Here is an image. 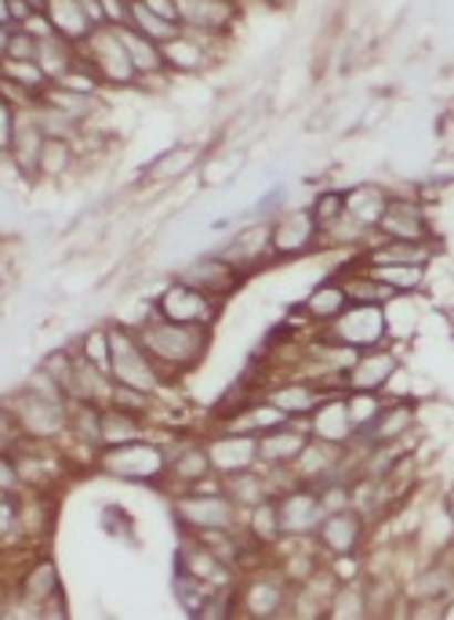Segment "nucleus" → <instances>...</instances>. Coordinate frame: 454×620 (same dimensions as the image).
Returning <instances> with one entry per match:
<instances>
[{
  "instance_id": "obj_1",
  "label": "nucleus",
  "mask_w": 454,
  "mask_h": 620,
  "mask_svg": "<svg viewBox=\"0 0 454 620\" xmlns=\"http://www.w3.org/2000/svg\"><path fill=\"white\" fill-rule=\"evenodd\" d=\"M135 331H138L142 349L149 352V360L157 363V371L164 378H178L193 371L207 352V327L172 323V320H164V316L149 312Z\"/></svg>"
},
{
  "instance_id": "obj_2",
  "label": "nucleus",
  "mask_w": 454,
  "mask_h": 620,
  "mask_svg": "<svg viewBox=\"0 0 454 620\" xmlns=\"http://www.w3.org/2000/svg\"><path fill=\"white\" fill-rule=\"evenodd\" d=\"M0 406L8 411L19 440L55 443L59 435L70 432V400L66 395H41L33 389H19V392H11Z\"/></svg>"
},
{
  "instance_id": "obj_3",
  "label": "nucleus",
  "mask_w": 454,
  "mask_h": 620,
  "mask_svg": "<svg viewBox=\"0 0 454 620\" xmlns=\"http://www.w3.org/2000/svg\"><path fill=\"white\" fill-rule=\"evenodd\" d=\"M106 331H110V378L116 385L157 395L164 389V374L157 371V363L149 360V352L142 349L135 327L110 323Z\"/></svg>"
},
{
  "instance_id": "obj_4",
  "label": "nucleus",
  "mask_w": 454,
  "mask_h": 620,
  "mask_svg": "<svg viewBox=\"0 0 454 620\" xmlns=\"http://www.w3.org/2000/svg\"><path fill=\"white\" fill-rule=\"evenodd\" d=\"M76 51H81V62L87 65V70L99 76V84L124 87V84L138 81L135 65H132V59H127V48L121 41V33H116V25H110V22L95 25L91 37Z\"/></svg>"
},
{
  "instance_id": "obj_5",
  "label": "nucleus",
  "mask_w": 454,
  "mask_h": 620,
  "mask_svg": "<svg viewBox=\"0 0 454 620\" xmlns=\"http://www.w3.org/2000/svg\"><path fill=\"white\" fill-rule=\"evenodd\" d=\"M99 468L106 472V476H116V479L153 483L167 472V457H164V451L157 443L135 440V443H124V446H102Z\"/></svg>"
},
{
  "instance_id": "obj_6",
  "label": "nucleus",
  "mask_w": 454,
  "mask_h": 620,
  "mask_svg": "<svg viewBox=\"0 0 454 620\" xmlns=\"http://www.w3.org/2000/svg\"><path fill=\"white\" fill-rule=\"evenodd\" d=\"M385 312L382 306H368V301H349L342 316H334L328 323V331L323 338L334 341V345H345V349H374L385 341Z\"/></svg>"
},
{
  "instance_id": "obj_7",
  "label": "nucleus",
  "mask_w": 454,
  "mask_h": 620,
  "mask_svg": "<svg viewBox=\"0 0 454 620\" xmlns=\"http://www.w3.org/2000/svg\"><path fill=\"white\" fill-rule=\"evenodd\" d=\"M153 312L164 316V320H172V323L211 327L218 320V312H223V298L207 294V290L193 287V283L175 280L167 290H161V298H157V306H153Z\"/></svg>"
},
{
  "instance_id": "obj_8",
  "label": "nucleus",
  "mask_w": 454,
  "mask_h": 620,
  "mask_svg": "<svg viewBox=\"0 0 454 620\" xmlns=\"http://www.w3.org/2000/svg\"><path fill=\"white\" fill-rule=\"evenodd\" d=\"M175 519L189 534H211V530H233L237 526V505L226 494H200L186 490L175 500Z\"/></svg>"
},
{
  "instance_id": "obj_9",
  "label": "nucleus",
  "mask_w": 454,
  "mask_h": 620,
  "mask_svg": "<svg viewBox=\"0 0 454 620\" xmlns=\"http://www.w3.org/2000/svg\"><path fill=\"white\" fill-rule=\"evenodd\" d=\"M272 505H277V523H280V534L288 537H309L317 534L320 519L328 516V508H323L320 490H309V486H291V490H280L272 497Z\"/></svg>"
},
{
  "instance_id": "obj_10",
  "label": "nucleus",
  "mask_w": 454,
  "mask_h": 620,
  "mask_svg": "<svg viewBox=\"0 0 454 620\" xmlns=\"http://www.w3.org/2000/svg\"><path fill=\"white\" fill-rule=\"evenodd\" d=\"M178 25L193 33L223 37L237 19V0H175Z\"/></svg>"
},
{
  "instance_id": "obj_11",
  "label": "nucleus",
  "mask_w": 454,
  "mask_h": 620,
  "mask_svg": "<svg viewBox=\"0 0 454 620\" xmlns=\"http://www.w3.org/2000/svg\"><path fill=\"white\" fill-rule=\"evenodd\" d=\"M360 537H363V516H360V512L349 508V505L328 512V516H323L320 526H317L320 548L328 551V556H334V559L353 556L357 545H360Z\"/></svg>"
},
{
  "instance_id": "obj_12",
  "label": "nucleus",
  "mask_w": 454,
  "mask_h": 620,
  "mask_svg": "<svg viewBox=\"0 0 454 620\" xmlns=\"http://www.w3.org/2000/svg\"><path fill=\"white\" fill-rule=\"evenodd\" d=\"M44 131L33 121V110L22 105L19 110V124H16V138H11L8 161L19 170L22 178H41V149H44Z\"/></svg>"
},
{
  "instance_id": "obj_13",
  "label": "nucleus",
  "mask_w": 454,
  "mask_h": 620,
  "mask_svg": "<svg viewBox=\"0 0 454 620\" xmlns=\"http://www.w3.org/2000/svg\"><path fill=\"white\" fill-rule=\"evenodd\" d=\"M317 218L306 210H283V215L272 221V255L277 258H295V255H306L309 247L317 244Z\"/></svg>"
},
{
  "instance_id": "obj_14",
  "label": "nucleus",
  "mask_w": 454,
  "mask_h": 620,
  "mask_svg": "<svg viewBox=\"0 0 454 620\" xmlns=\"http://www.w3.org/2000/svg\"><path fill=\"white\" fill-rule=\"evenodd\" d=\"M237 272L255 269L266 255H272V226L258 221V226H244L237 236H229V244L218 250Z\"/></svg>"
},
{
  "instance_id": "obj_15",
  "label": "nucleus",
  "mask_w": 454,
  "mask_h": 620,
  "mask_svg": "<svg viewBox=\"0 0 454 620\" xmlns=\"http://www.w3.org/2000/svg\"><path fill=\"white\" fill-rule=\"evenodd\" d=\"M240 276H244V272L233 269L223 255H215V258H200V261H193V266L182 269V272L175 276V280L200 287V290H207V294H215V298H226L229 290L240 283Z\"/></svg>"
},
{
  "instance_id": "obj_16",
  "label": "nucleus",
  "mask_w": 454,
  "mask_h": 620,
  "mask_svg": "<svg viewBox=\"0 0 454 620\" xmlns=\"http://www.w3.org/2000/svg\"><path fill=\"white\" fill-rule=\"evenodd\" d=\"M207 454H211L215 472H240V468H255L258 465V435H244V432H226L218 440L207 443Z\"/></svg>"
},
{
  "instance_id": "obj_17",
  "label": "nucleus",
  "mask_w": 454,
  "mask_h": 620,
  "mask_svg": "<svg viewBox=\"0 0 454 620\" xmlns=\"http://www.w3.org/2000/svg\"><path fill=\"white\" fill-rule=\"evenodd\" d=\"M379 232L385 240H430V221L422 207L411 200H389L385 215L379 221Z\"/></svg>"
},
{
  "instance_id": "obj_18",
  "label": "nucleus",
  "mask_w": 454,
  "mask_h": 620,
  "mask_svg": "<svg viewBox=\"0 0 454 620\" xmlns=\"http://www.w3.org/2000/svg\"><path fill=\"white\" fill-rule=\"evenodd\" d=\"M223 494L233 500V505H244V508H258L266 505V500L277 497L269 483V472L266 468H240V472H226L223 476Z\"/></svg>"
},
{
  "instance_id": "obj_19",
  "label": "nucleus",
  "mask_w": 454,
  "mask_h": 620,
  "mask_svg": "<svg viewBox=\"0 0 454 620\" xmlns=\"http://www.w3.org/2000/svg\"><path fill=\"white\" fill-rule=\"evenodd\" d=\"M396 374V355L393 352H360L353 366L345 371V389L353 392H379L385 381Z\"/></svg>"
},
{
  "instance_id": "obj_20",
  "label": "nucleus",
  "mask_w": 454,
  "mask_h": 620,
  "mask_svg": "<svg viewBox=\"0 0 454 620\" xmlns=\"http://www.w3.org/2000/svg\"><path fill=\"white\" fill-rule=\"evenodd\" d=\"M44 16L51 22V30L76 48L87 41L91 30H95V22H91V16L84 11V0H44Z\"/></svg>"
},
{
  "instance_id": "obj_21",
  "label": "nucleus",
  "mask_w": 454,
  "mask_h": 620,
  "mask_svg": "<svg viewBox=\"0 0 454 620\" xmlns=\"http://www.w3.org/2000/svg\"><path fill=\"white\" fill-rule=\"evenodd\" d=\"M218 41V37H207V33H193V30H182L175 41L164 44V62L167 70H204L207 62H211V44Z\"/></svg>"
},
{
  "instance_id": "obj_22",
  "label": "nucleus",
  "mask_w": 454,
  "mask_h": 620,
  "mask_svg": "<svg viewBox=\"0 0 454 620\" xmlns=\"http://www.w3.org/2000/svg\"><path fill=\"white\" fill-rule=\"evenodd\" d=\"M33 62L41 65L51 84H62L76 70V65H81V51H76V44L62 41L59 33L37 37V59Z\"/></svg>"
},
{
  "instance_id": "obj_23",
  "label": "nucleus",
  "mask_w": 454,
  "mask_h": 620,
  "mask_svg": "<svg viewBox=\"0 0 454 620\" xmlns=\"http://www.w3.org/2000/svg\"><path fill=\"white\" fill-rule=\"evenodd\" d=\"M302 446H306L302 432L288 428V425H277V428L258 435V465L262 468H288Z\"/></svg>"
},
{
  "instance_id": "obj_24",
  "label": "nucleus",
  "mask_w": 454,
  "mask_h": 620,
  "mask_svg": "<svg viewBox=\"0 0 454 620\" xmlns=\"http://www.w3.org/2000/svg\"><path fill=\"white\" fill-rule=\"evenodd\" d=\"M320 400H328V392H323L320 385H313V381H288V385L272 389L269 392V403L277 406V411L291 417H309L320 406Z\"/></svg>"
},
{
  "instance_id": "obj_25",
  "label": "nucleus",
  "mask_w": 454,
  "mask_h": 620,
  "mask_svg": "<svg viewBox=\"0 0 454 620\" xmlns=\"http://www.w3.org/2000/svg\"><path fill=\"white\" fill-rule=\"evenodd\" d=\"M116 33H121V41L127 48V59H132L138 81H149V76H161L167 70L164 62V48L157 41H149V37L135 33L132 25H116Z\"/></svg>"
},
{
  "instance_id": "obj_26",
  "label": "nucleus",
  "mask_w": 454,
  "mask_h": 620,
  "mask_svg": "<svg viewBox=\"0 0 454 620\" xmlns=\"http://www.w3.org/2000/svg\"><path fill=\"white\" fill-rule=\"evenodd\" d=\"M288 585L280 577H255L248 588H244V610L251 617H280L283 606H288Z\"/></svg>"
},
{
  "instance_id": "obj_27",
  "label": "nucleus",
  "mask_w": 454,
  "mask_h": 620,
  "mask_svg": "<svg viewBox=\"0 0 454 620\" xmlns=\"http://www.w3.org/2000/svg\"><path fill=\"white\" fill-rule=\"evenodd\" d=\"M309 417H313V435H317V440L345 446L357 435L353 417H349V411H345V400H320V406Z\"/></svg>"
},
{
  "instance_id": "obj_28",
  "label": "nucleus",
  "mask_w": 454,
  "mask_h": 620,
  "mask_svg": "<svg viewBox=\"0 0 454 620\" xmlns=\"http://www.w3.org/2000/svg\"><path fill=\"white\" fill-rule=\"evenodd\" d=\"M135 440H142V414L124 411V406H113V403L102 406L99 443L102 446H124V443H135Z\"/></svg>"
},
{
  "instance_id": "obj_29",
  "label": "nucleus",
  "mask_w": 454,
  "mask_h": 620,
  "mask_svg": "<svg viewBox=\"0 0 454 620\" xmlns=\"http://www.w3.org/2000/svg\"><path fill=\"white\" fill-rule=\"evenodd\" d=\"M411 421H414L411 406L407 403H393V406H382L379 417H374L368 428H360L357 435H363V440H368V446L396 443V440H404V432L411 428Z\"/></svg>"
},
{
  "instance_id": "obj_30",
  "label": "nucleus",
  "mask_w": 454,
  "mask_h": 620,
  "mask_svg": "<svg viewBox=\"0 0 454 620\" xmlns=\"http://www.w3.org/2000/svg\"><path fill=\"white\" fill-rule=\"evenodd\" d=\"M19 596L30 606H44L51 596H59V566L51 559H37L25 566V574L19 577Z\"/></svg>"
},
{
  "instance_id": "obj_31",
  "label": "nucleus",
  "mask_w": 454,
  "mask_h": 620,
  "mask_svg": "<svg viewBox=\"0 0 454 620\" xmlns=\"http://www.w3.org/2000/svg\"><path fill=\"white\" fill-rule=\"evenodd\" d=\"M277 425H288V414L277 411L272 403H248L240 411H229L226 432H244V435H262Z\"/></svg>"
},
{
  "instance_id": "obj_32",
  "label": "nucleus",
  "mask_w": 454,
  "mask_h": 620,
  "mask_svg": "<svg viewBox=\"0 0 454 620\" xmlns=\"http://www.w3.org/2000/svg\"><path fill=\"white\" fill-rule=\"evenodd\" d=\"M385 204H389V196L379 186H371V182H363V186L345 193V215L353 221H360L363 229H379V221L385 215Z\"/></svg>"
},
{
  "instance_id": "obj_33",
  "label": "nucleus",
  "mask_w": 454,
  "mask_h": 620,
  "mask_svg": "<svg viewBox=\"0 0 454 620\" xmlns=\"http://www.w3.org/2000/svg\"><path fill=\"white\" fill-rule=\"evenodd\" d=\"M41 102L51 105V110L66 113L70 121H76L81 127L91 121V113H95V105H99L91 91H76V87H70V84H48V91L41 95Z\"/></svg>"
},
{
  "instance_id": "obj_34",
  "label": "nucleus",
  "mask_w": 454,
  "mask_h": 620,
  "mask_svg": "<svg viewBox=\"0 0 454 620\" xmlns=\"http://www.w3.org/2000/svg\"><path fill=\"white\" fill-rule=\"evenodd\" d=\"M345 306H349L345 283L328 280V283H320V287L313 290V294H309V298L302 301V312H306L313 323H323V327H328V323L334 320V316H342V312H345Z\"/></svg>"
},
{
  "instance_id": "obj_35",
  "label": "nucleus",
  "mask_w": 454,
  "mask_h": 620,
  "mask_svg": "<svg viewBox=\"0 0 454 620\" xmlns=\"http://www.w3.org/2000/svg\"><path fill=\"white\" fill-rule=\"evenodd\" d=\"M124 25H132L135 33L149 37V41H157L161 48H164L167 41H175V37L182 33L178 22L153 16V11H149L146 4H138V0H127V22H124Z\"/></svg>"
},
{
  "instance_id": "obj_36",
  "label": "nucleus",
  "mask_w": 454,
  "mask_h": 620,
  "mask_svg": "<svg viewBox=\"0 0 454 620\" xmlns=\"http://www.w3.org/2000/svg\"><path fill=\"white\" fill-rule=\"evenodd\" d=\"M167 472H172V479L178 486L193 490V486H200L207 476H211L215 465H211V454H207V446H186V451H182L172 461V468H167Z\"/></svg>"
},
{
  "instance_id": "obj_37",
  "label": "nucleus",
  "mask_w": 454,
  "mask_h": 620,
  "mask_svg": "<svg viewBox=\"0 0 454 620\" xmlns=\"http://www.w3.org/2000/svg\"><path fill=\"white\" fill-rule=\"evenodd\" d=\"M430 255V240H385V247L371 250L368 266H422Z\"/></svg>"
},
{
  "instance_id": "obj_38",
  "label": "nucleus",
  "mask_w": 454,
  "mask_h": 620,
  "mask_svg": "<svg viewBox=\"0 0 454 620\" xmlns=\"http://www.w3.org/2000/svg\"><path fill=\"white\" fill-rule=\"evenodd\" d=\"M76 164V142L73 138H44L41 149V178H62Z\"/></svg>"
},
{
  "instance_id": "obj_39",
  "label": "nucleus",
  "mask_w": 454,
  "mask_h": 620,
  "mask_svg": "<svg viewBox=\"0 0 454 620\" xmlns=\"http://www.w3.org/2000/svg\"><path fill=\"white\" fill-rule=\"evenodd\" d=\"M200 161V153L193 149V145H186V149H172V153H164L153 161L149 167V178L153 182H172V178H182V175H189L193 167H197Z\"/></svg>"
},
{
  "instance_id": "obj_40",
  "label": "nucleus",
  "mask_w": 454,
  "mask_h": 620,
  "mask_svg": "<svg viewBox=\"0 0 454 620\" xmlns=\"http://www.w3.org/2000/svg\"><path fill=\"white\" fill-rule=\"evenodd\" d=\"M175 596H178V606H182V610L193 613V617H200L204 602L215 596V588H211V585H204L200 577H193V574H186V570H178V574H175Z\"/></svg>"
},
{
  "instance_id": "obj_41",
  "label": "nucleus",
  "mask_w": 454,
  "mask_h": 620,
  "mask_svg": "<svg viewBox=\"0 0 454 620\" xmlns=\"http://www.w3.org/2000/svg\"><path fill=\"white\" fill-rule=\"evenodd\" d=\"M368 272L374 276L379 283H385L393 294H404V290H414L422 283L425 269L422 266H368Z\"/></svg>"
},
{
  "instance_id": "obj_42",
  "label": "nucleus",
  "mask_w": 454,
  "mask_h": 620,
  "mask_svg": "<svg viewBox=\"0 0 454 620\" xmlns=\"http://www.w3.org/2000/svg\"><path fill=\"white\" fill-rule=\"evenodd\" d=\"M309 215L317 218V229L334 226V221H339V218L345 215V193H339V189L320 193L317 200H313V207H309Z\"/></svg>"
},
{
  "instance_id": "obj_43",
  "label": "nucleus",
  "mask_w": 454,
  "mask_h": 620,
  "mask_svg": "<svg viewBox=\"0 0 454 620\" xmlns=\"http://www.w3.org/2000/svg\"><path fill=\"white\" fill-rule=\"evenodd\" d=\"M345 411H349V417H353V428L360 432V428H368L374 417H379L382 403H379V395H374V392H353L345 400Z\"/></svg>"
},
{
  "instance_id": "obj_44",
  "label": "nucleus",
  "mask_w": 454,
  "mask_h": 620,
  "mask_svg": "<svg viewBox=\"0 0 454 620\" xmlns=\"http://www.w3.org/2000/svg\"><path fill=\"white\" fill-rule=\"evenodd\" d=\"M251 537L258 540V545H269V540L280 537V523H277V505L272 500H266V505L251 508Z\"/></svg>"
},
{
  "instance_id": "obj_45",
  "label": "nucleus",
  "mask_w": 454,
  "mask_h": 620,
  "mask_svg": "<svg viewBox=\"0 0 454 620\" xmlns=\"http://www.w3.org/2000/svg\"><path fill=\"white\" fill-rule=\"evenodd\" d=\"M81 355H84V360L95 363L99 371H106V374H110V331H106V327H102V331L84 334V341H81Z\"/></svg>"
},
{
  "instance_id": "obj_46",
  "label": "nucleus",
  "mask_w": 454,
  "mask_h": 620,
  "mask_svg": "<svg viewBox=\"0 0 454 620\" xmlns=\"http://www.w3.org/2000/svg\"><path fill=\"white\" fill-rule=\"evenodd\" d=\"M22 526V500L16 494H0V540L16 537Z\"/></svg>"
},
{
  "instance_id": "obj_47",
  "label": "nucleus",
  "mask_w": 454,
  "mask_h": 620,
  "mask_svg": "<svg viewBox=\"0 0 454 620\" xmlns=\"http://www.w3.org/2000/svg\"><path fill=\"white\" fill-rule=\"evenodd\" d=\"M8 59L11 62H33L37 59V37L30 30H22V25H11Z\"/></svg>"
},
{
  "instance_id": "obj_48",
  "label": "nucleus",
  "mask_w": 454,
  "mask_h": 620,
  "mask_svg": "<svg viewBox=\"0 0 454 620\" xmlns=\"http://www.w3.org/2000/svg\"><path fill=\"white\" fill-rule=\"evenodd\" d=\"M16 124H19V105L0 95V156H8V149H11Z\"/></svg>"
},
{
  "instance_id": "obj_49",
  "label": "nucleus",
  "mask_w": 454,
  "mask_h": 620,
  "mask_svg": "<svg viewBox=\"0 0 454 620\" xmlns=\"http://www.w3.org/2000/svg\"><path fill=\"white\" fill-rule=\"evenodd\" d=\"M22 472L11 451H0V494H19L22 490Z\"/></svg>"
},
{
  "instance_id": "obj_50",
  "label": "nucleus",
  "mask_w": 454,
  "mask_h": 620,
  "mask_svg": "<svg viewBox=\"0 0 454 620\" xmlns=\"http://www.w3.org/2000/svg\"><path fill=\"white\" fill-rule=\"evenodd\" d=\"M8 11H11V25H25L37 11H44L41 0H8Z\"/></svg>"
},
{
  "instance_id": "obj_51",
  "label": "nucleus",
  "mask_w": 454,
  "mask_h": 620,
  "mask_svg": "<svg viewBox=\"0 0 454 620\" xmlns=\"http://www.w3.org/2000/svg\"><path fill=\"white\" fill-rule=\"evenodd\" d=\"M422 596H433V599H440V596H444V591H451V577L444 574V570H436V574H430V577H425L422 580Z\"/></svg>"
},
{
  "instance_id": "obj_52",
  "label": "nucleus",
  "mask_w": 454,
  "mask_h": 620,
  "mask_svg": "<svg viewBox=\"0 0 454 620\" xmlns=\"http://www.w3.org/2000/svg\"><path fill=\"white\" fill-rule=\"evenodd\" d=\"M138 4H146V8L153 11V16L178 22V8H175V0H138Z\"/></svg>"
},
{
  "instance_id": "obj_53",
  "label": "nucleus",
  "mask_w": 454,
  "mask_h": 620,
  "mask_svg": "<svg viewBox=\"0 0 454 620\" xmlns=\"http://www.w3.org/2000/svg\"><path fill=\"white\" fill-rule=\"evenodd\" d=\"M8 41H11V25H0V62L8 59Z\"/></svg>"
},
{
  "instance_id": "obj_54",
  "label": "nucleus",
  "mask_w": 454,
  "mask_h": 620,
  "mask_svg": "<svg viewBox=\"0 0 454 620\" xmlns=\"http://www.w3.org/2000/svg\"><path fill=\"white\" fill-rule=\"evenodd\" d=\"M0 25H11V11H8V0H0Z\"/></svg>"
},
{
  "instance_id": "obj_55",
  "label": "nucleus",
  "mask_w": 454,
  "mask_h": 620,
  "mask_svg": "<svg viewBox=\"0 0 454 620\" xmlns=\"http://www.w3.org/2000/svg\"><path fill=\"white\" fill-rule=\"evenodd\" d=\"M451 523H454V497H451Z\"/></svg>"
},
{
  "instance_id": "obj_56",
  "label": "nucleus",
  "mask_w": 454,
  "mask_h": 620,
  "mask_svg": "<svg viewBox=\"0 0 454 620\" xmlns=\"http://www.w3.org/2000/svg\"><path fill=\"white\" fill-rule=\"evenodd\" d=\"M41 4H44V0H41Z\"/></svg>"
}]
</instances>
